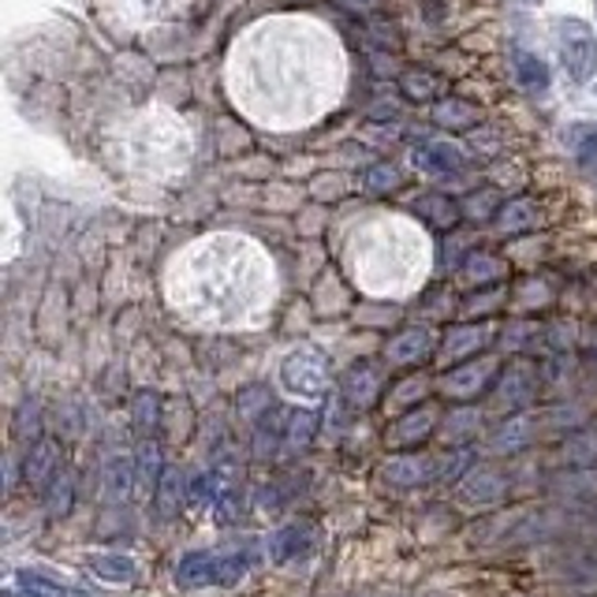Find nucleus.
<instances>
[{
  "label": "nucleus",
  "instance_id": "nucleus-1",
  "mask_svg": "<svg viewBox=\"0 0 597 597\" xmlns=\"http://www.w3.org/2000/svg\"><path fill=\"white\" fill-rule=\"evenodd\" d=\"M255 564L250 549L243 553H187L176 564V583L179 586H232L247 575V567Z\"/></svg>",
  "mask_w": 597,
  "mask_h": 597
},
{
  "label": "nucleus",
  "instance_id": "nucleus-2",
  "mask_svg": "<svg viewBox=\"0 0 597 597\" xmlns=\"http://www.w3.org/2000/svg\"><path fill=\"white\" fill-rule=\"evenodd\" d=\"M557 45H560V60H564V71L572 75V83H590L597 75V38L594 31L583 20H557Z\"/></svg>",
  "mask_w": 597,
  "mask_h": 597
},
{
  "label": "nucleus",
  "instance_id": "nucleus-3",
  "mask_svg": "<svg viewBox=\"0 0 597 597\" xmlns=\"http://www.w3.org/2000/svg\"><path fill=\"white\" fill-rule=\"evenodd\" d=\"M280 377H284V388H292L298 396H321L325 388V363L314 351H295L292 359L280 370Z\"/></svg>",
  "mask_w": 597,
  "mask_h": 597
},
{
  "label": "nucleus",
  "instance_id": "nucleus-4",
  "mask_svg": "<svg viewBox=\"0 0 597 597\" xmlns=\"http://www.w3.org/2000/svg\"><path fill=\"white\" fill-rule=\"evenodd\" d=\"M314 530L311 523H288V527H280L273 538H269V560L273 564H292V560L306 557L314 549Z\"/></svg>",
  "mask_w": 597,
  "mask_h": 597
},
{
  "label": "nucleus",
  "instance_id": "nucleus-5",
  "mask_svg": "<svg viewBox=\"0 0 597 597\" xmlns=\"http://www.w3.org/2000/svg\"><path fill=\"white\" fill-rule=\"evenodd\" d=\"M567 150H572L575 165L597 176V124H572L567 128Z\"/></svg>",
  "mask_w": 597,
  "mask_h": 597
},
{
  "label": "nucleus",
  "instance_id": "nucleus-6",
  "mask_svg": "<svg viewBox=\"0 0 597 597\" xmlns=\"http://www.w3.org/2000/svg\"><path fill=\"white\" fill-rule=\"evenodd\" d=\"M433 426H437V411H433V407H422V411H411L407 419L396 422V426L388 430V441H393V445H414V441L430 437Z\"/></svg>",
  "mask_w": 597,
  "mask_h": 597
},
{
  "label": "nucleus",
  "instance_id": "nucleus-7",
  "mask_svg": "<svg viewBox=\"0 0 597 597\" xmlns=\"http://www.w3.org/2000/svg\"><path fill=\"white\" fill-rule=\"evenodd\" d=\"M385 478L388 482H400V485H414V482H430V478H437V464L426 456H403V459H393V464H385Z\"/></svg>",
  "mask_w": 597,
  "mask_h": 597
},
{
  "label": "nucleus",
  "instance_id": "nucleus-8",
  "mask_svg": "<svg viewBox=\"0 0 597 597\" xmlns=\"http://www.w3.org/2000/svg\"><path fill=\"white\" fill-rule=\"evenodd\" d=\"M414 165H422L426 172H459L464 168V153L452 142H426V147L414 150Z\"/></svg>",
  "mask_w": 597,
  "mask_h": 597
},
{
  "label": "nucleus",
  "instance_id": "nucleus-9",
  "mask_svg": "<svg viewBox=\"0 0 597 597\" xmlns=\"http://www.w3.org/2000/svg\"><path fill=\"white\" fill-rule=\"evenodd\" d=\"M496 224H501L504 232H530V229H538V224H541V210L530 202V198H515V202H508L501 210Z\"/></svg>",
  "mask_w": 597,
  "mask_h": 597
},
{
  "label": "nucleus",
  "instance_id": "nucleus-10",
  "mask_svg": "<svg viewBox=\"0 0 597 597\" xmlns=\"http://www.w3.org/2000/svg\"><path fill=\"white\" fill-rule=\"evenodd\" d=\"M493 370H496V366L490 363V359H485V363L467 366V370H456V374H452L448 382H445V388H448L452 396H470V393H478V388L490 382Z\"/></svg>",
  "mask_w": 597,
  "mask_h": 597
},
{
  "label": "nucleus",
  "instance_id": "nucleus-11",
  "mask_svg": "<svg viewBox=\"0 0 597 597\" xmlns=\"http://www.w3.org/2000/svg\"><path fill=\"white\" fill-rule=\"evenodd\" d=\"M515 75H519V83L534 90V94H546L549 90V68L546 60H538L534 52H515Z\"/></svg>",
  "mask_w": 597,
  "mask_h": 597
},
{
  "label": "nucleus",
  "instance_id": "nucleus-12",
  "mask_svg": "<svg viewBox=\"0 0 597 597\" xmlns=\"http://www.w3.org/2000/svg\"><path fill=\"white\" fill-rule=\"evenodd\" d=\"M426 351H430V337L422 329H411L388 343V359H393V363H419Z\"/></svg>",
  "mask_w": 597,
  "mask_h": 597
},
{
  "label": "nucleus",
  "instance_id": "nucleus-13",
  "mask_svg": "<svg viewBox=\"0 0 597 597\" xmlns=\"http://www.w3.org/2000/svg\"><path fill=\"white\" fill-rule=\"evenodd\" d=\"M490 340V332H478V329H456V332H448V340H445V363H459L464 355H470V351H478V343H485Z\"/></svg>",
  "mask_w": 597,
  "mask_h": 597
},
{
  "label": "nucleus",
  "instance_id": "nucleus-14",
  "mask_svg": "<svg viewBox=\"0 0 597 597\" xmlns=\"http://www.w3.org/2000/svg\"><path fill=\"white\" fill-rule=\"evenodd\" d=\"M90 567H94L102 578H113V583H131L134 578V560H128V557H94Z\"/></svg>",
  "mask_w": 597,
  "mask_h": 597
},
{
  "label": "nucleus",
  "instance_id": "nucleus-15",
  "mask_svg": "<svg viewBox=\"0 0 597 597\" xmlns=\"http://www.w3.org/2000/svg\"><path fill=\"white\" fill-rule=\"evenodd\" d=\"M71 496H75V485H71V478L68 475H52V485H49V493H45V508H49L52 515H65L71 508Z\"/></svg>",
  "mask_w": 597,
  "mask_h": 597
},
{
  "label": "nucleus",
  "instance_id": "nucleus-16",
  "mask_svg": "<svg viewBox=\"0 0 597 597\" xmlns=\"http://www.w3.org/2000/svg\"><path fill=\"white\" fill-rule=\"evenodd\" d=\"M20 590L26 594V597H68V590L60 583H52V578H45V575H38V572H20Z\"/></svg>",
  "mask_w": 597,
  "mask_h": 597
},
{
  "label": "nucleus",
  "instance_id": "nucleus-17",
  "mask_svg": "<svg viewBox=\"0 0 597 597\" xmlns=\"http://www.w3.org/2000/svg\"><path fill=\"white\" fill-rule=\"evenodd\" d=\"M475 116H478V108L467 102H445L437 108V120L452 124V128H467V124H475Z\"/></svg>",
  "mask_w": 597,
  "mask_h": 597
},
{
  "label": "nucleus",
  "instance_id": "nucleus-18",
  "mask_svg": "<svg viewBox=\"0 0 597 597\" xmlns=\"http://www.w3.org/2000/svg\"><path fill=\"white\" fill-rule=\"evenodd\" d=\"M45 475H57V470H52V448L38 445V448H34V459H26V478L42 482Z\"/></svg>",
  "mask_w": 597,
  "mask_h": 597
},
{
  "label": "nucleus",
  "instance_id": "nucleus-19",
  "mask_svg": "<svg viewBox=\"0 0 597 597\" xmlns=\"http://www.w3.org/2000/svg\"><path fill=\"white\" fill-rule=\"evenodd\" d=\"M464 493L470 501H493V496H501V482H496V475H475V482Z\"/></svg>",
  "mask_w": 597,
  "mask_h": 597
},
{
  "label": "nucleus",
  "instance_id": "nucleus-20",
  "mask_svg": "<svg viewBox=\"0 0 597 597\" xmlns=\"http://www.w3.org/2000/svg\"><path fill=\"white\" fill-rule=\"evenodd\" d=\"M370 191H393V187H400V176H396L393 168H374V176H370Z\"/></svg>",
  "mask_w": 597,
  "mask_h": 597
},
{
  "label": "nucleus",
  "instance_id": "nucleus-21",
  "mask_svg": "<svg viewBox=\"0 0 597 597\" xmlns=\"http://www.w3.org/2000/svg\"><path fill=\"white\" fill-rule=\"evenodd\" d=\"M594 8H597V0H594Z\"/></svg>",
  "mask_w": 597,
  "mask_h": 597
}]
</instances>
